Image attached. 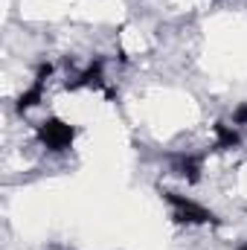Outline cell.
Listing matches in <instances>:
<instances>
[{
  "instance_id": "277c9868",
  "label": "cell",
  "mask_w": 247,
  "mask_h": 250,
  "mask_svg": "<svg viewBox=\"0 0 247 250\" xmlns=\"http://www.w3.org/2000/svg\"><path fill=\"white\" fill-rule=\"evenodd\" d=\"M102 82V62H96V64H90L82 76H79V82H73L70 87L76 90V87H90V84H99Z\"/></svg>"
},
{
  "instance_id": "7a4b0ae2",
  "label": "cell",
  "mask_w": 247,
  "mask_h": 250,
  "mask_svg": "<svg viewBox=\"0 0 247 250\" xmlns=\"http://www.w3.org/2000/svg\"><path fill=\"white\" fill-rule=\"evenodd\" d=\"M38 137H41V143L47 146V148H53V151H64V148H70L73 146V140H76V128L70 123H64L59 117H50L47 123L38 125Z\"/></svg>"
},
{
  "instance_id": "52a82bcc",
  "label": "cell",
  "mask_w": 247,
  "mask_h": 250,
  "mask_svg": "<svg viewBox=\"0 0 247 250\" xmlns=\"http://www.w3.org/2000/svg\"><path fill=\"white\" fill-rule=\"evenodd\" d=\"M239 250H247V245H245V248H239Z\"/></svg>"
},
{
  "instance_id": "5b68a950",
  "label": "cell",
  "mask_w": 247,
  "mask_h": 250,
  "mask_svg": "<svg viewBox=\"0 0 247 250\" xmlns=\"http://www.w3.org/2000/svg\"><path fill=\"white\" fill-rule=\"evenodd\" d=\"M181 175H184L189 184H198V181H201V160H198V157L181 160Z\"/></svg>"
},
{
  "instance_id": "3957f363",
  "label": "cell",
  "mask_w": 247,
  "mask_h": 250,
  "mask_svg": "<svg viewBox=\"0 0 247 250\" xmlns=\"http://www.w3.org/2000/svg\"><path fill=\"white\" fill-rule=\"evenodd\" d=\"M215 140H218V148H233V146H239L236 128H230L227 123H215Z\"/></svg>"
},
{
  "instance_id": "6da1fadb",
  "label": "cell",
  "mask_w": 247,
  "mask_h": 250,
  "mask_svg": "<svg viewBox=\"0 0 247 250\" xmlns=\"http://www.w3.org/2000/svg\"><path fill=\"white\" fill-rule=\"evenodd\" d=\"M166 201L172 204V215H175V221H181V224H215V215H212L206 207L189 201L184 195L166 192Z\"/></svg>"
},
{
  "instance_id": "8992f818",
  "label": "cell",
  "mask_w": 247,
  "mask_h": 250,
  "mask_svg": "<svg viewBox=\"0 0 247 250\" xmlns=\"http://www.w3.org/2000/svg\"><path fill=\"white\" fill-rule=\"evenodd\" d=\"M233 120H236L239 125H245V123H247V105H239V108H236V114H233Z\"/></svg>"
}]
</instances>
